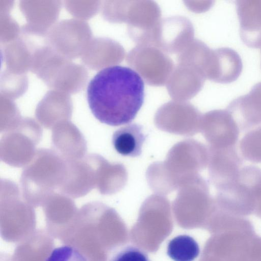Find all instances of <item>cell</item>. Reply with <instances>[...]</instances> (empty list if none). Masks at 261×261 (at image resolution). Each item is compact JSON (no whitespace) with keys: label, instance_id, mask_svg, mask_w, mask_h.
<instances>
[{"label":"cell","instance_id":"cell-1","mask_svg":"<svg viewBox=\"0 0 261 261\" xmlns=\"http://www.w3.org/2000/svg\"><path fill=\"white\" fill-rule=\"evenodd\" d=\"M144 83L134 69L120 65L105 68L91 80L87 89L90 109L100 122L119 126L130 122L144 100Z\"/></svg>","mask_w":261,"mask_h":261},{"label":"cell","instance_id":"cell-2","mask_svg":"<svg viewBox=\"0 0 261 261\" xmlns=\"http://www.w3.org/2000/svg\"><path fill=\"white\" fill-rule=\"evenodd\" d=\"M208 159V147L200 142L191 139L178 142L169 151L164 162L148 167V185L156 194H168L199 175L207 166Z\"/></svg>","mask_w":261,"mask_h":261},{"label":"cell","instance_id":"cell-3","mask_svg":"<svg viewBox=\"0 0 261 261\" xmlns=\"http://www.w3.org/2000/svg\"><path fill=\"white\" fill-rule=\"evenodd\" d=\"M261 197V174L257 167L247 166L237 177L217 190L215 205L231 214L244 217L254 214Z\"/></svg>","mask_w":261,"mask_h":261},{"label":"cell","instance_id":"cell-4","mask_svg":"<svg viewBox=\"0 0 261 261\" xmlns=\"http://www.w3.org/2000/svg\"><path fill=\"white\" fill-rule=\"evenodd\" d=\"M219 233L216 240L218 261H261V237L253 227Z\"/></svg>","mask_w":261,"mask_h":261},{"label":"cell","instance_id":"cell-5","mask_svg":"<svg viewBox=\"0 0 261 261\" xmlns=\"http://www.w3.org/2000/svg\"><path fill=\"white\" fill-rule=\"evenodd\" d=\"M208 175L211 182L219 190L237 177L243 160L236 147L215 148L208 147Z\"/></svg>","mask_w":261,"mask_h":261},{"label":"cell","instance_id":"cell-6","mask_svg":"<svg viewBox=\"0 0 261 261\" xmlns=\"http://www.w3.org/2000/svg\"><path fill=\"white\" fill-rule=\"evenodd\" d=\"M240 132L238 124L228 117H208L200 124V132L207 142L208 147L212 148L235 147Z\"/></svg>","mask_w":261,"mask_h":261},{"label":"cell","instance_id":"cell-7","mask_svg":"<svg viewBox=\"0 0 261 261\" xmlns=\"http://www.w3.org/2000/svg\"><path fill=\"white\" fill-rule=\"evenodd\" d=\"M146 138L142 126L135 123L129 124L114 132L112 143L119 154L136 157L141 154L142 147Z\"/></svg>","mask_w":261,"mask_h":261},{"label":"cell","instance_id":"cell-8","mask_svg":"<svg viewBox=\"0 0 261 261\" xmlns=\"http://www.w3.org/2000/svg\"><path fill=\"white\" fill-rule=\"evenodd\" d=\"M199 246L192 237L179 235L168 243L167 253L174 261H194L199 255Z\"/></svg>","mask_w":261,"mask_h":261},{"label":"cell","instance_id":"cell-9","mask_svg":"<svg viewBox=\"0 0 261 261\" xmlns=\"http://www.w3.org/2000/svg\"><path fill=\"white\" fill-rule=\"evenodd\" d=\"M239 148L240 154L246 160L261 163V126L246 134L240 142Z\"/></svg>","mask_w":261,"mask_h":261},{"label":"cell","instance_id":"cell-10","mask_svg":"<svg viewBox=\"0 0 261 261\" xmlns=\"http://www.w3.org/2000/svg\"><path fill=\"white\" fill-rule=\"evenodd\" d=\"M45 261H89L76 248L64 245L52 250Z\"/></svg>","mask_w":261,"mask_h":261},{"label":"cell","instance_id":"cell-11","mask_svg":"<svg viewBox=\"0 0 261 261\" xmlns=\"http://www.w3.org/2000/svg\"><path fill=\"white\" fill-rule=\"evenodd\" d=\"M110 261H150L147 254L133 246L125 247L116 253Z\"/></svg>","mask_w":261,"mask_h":261}]
</instances>
